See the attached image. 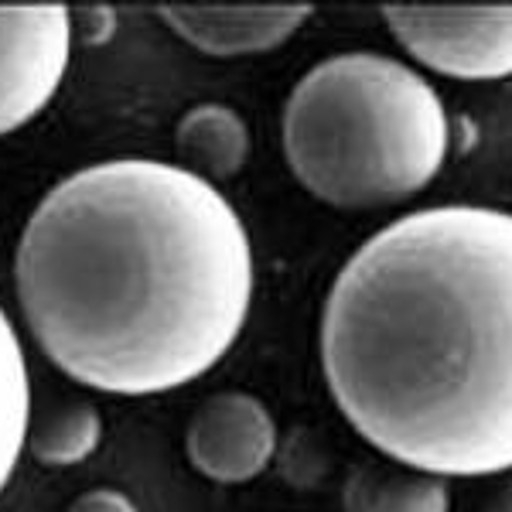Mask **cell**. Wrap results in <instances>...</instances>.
<instances>
[{
    "instance_id": "1",
    "label": "cell",
    "mask_w": 512,
    "mask_h": 512,
    "mask_svg": "<svg viewBox=\"0 0 512 512\" xmlns=\"http://www.w3.org/2000/svg\"><path fill=\"white\" fill-rule=\"evenodd\" d=\"M14 280L31 335L65 376L99 393L154 396L233 349L253 301V250L212 181L123 158L41 198Z\"/></svg>"
},
{
    "instance_id": "2",
    "label": "cell",
    "mask_w": 512,
    "mask_h": 512,
    "mask_svg": "<svg viewBox=\"0 0 512 512\" xmlns=\"http://www.w3.org/2000/svg\"><path fill=\"white\" fill-rule=\"evenodd\" d=\"M335 407L396 465L437 478L512 468V216L434 205L338 270L321 315Z\"/></svg>"
},
{
    "instance_id": "3",
    "label": "cell",
    "mask_w": 512,
    "mask_h": 512,
    "mask_svg": "<svg viewBox=\"0 0 512 512\" xmlns=\"http://www.w3.org/2000/svg\"><path fill=\"white\" fill-rule=\"evenodd\" d=\"M284 161L332 209L400 205L437 178L451 127L437 89L376 52L318 62L284 103Z\"/></svg>"
},
{
    "instance_id": "4",
    "label": "cell",
    "mask_w": 512,
    "mask_h": 512,
    "mask_svg": "<svg viewBox=\"0 0 512 512\" xmlns=\"http://www.w3.org/2000/svg\"><path fill=\"white\" fill-rule=\"evenodd\" d=\"M386 28L410 55L451 79L512 76V7L386 4Z\"/></svg>"
},
{
    "instance_id": "5",
    "label": "cell",
    "mask_w": 512,
    "mask_h": 512,
    "mask_svg": "<svg viewBox=\"0 0 512 512\" xmlns=\"http://www.w3.org/2000/svg\"><path fill=\"white\" fill-rule=\"evenodd\" d=\"M72 52L65 4L0 7V137L48 106Z\"/></svg>"
},
{
    "instance_id": "6",
    "label": "cell",
    "mask_w": 512,
    "mask_h": 512,
    "mask_svg": "<svg viewBox=\"0 0 512 512\" xmlns=\"http://www.w3.org/2000/svg\"><path fill=\"white\" fill-rule=\"evenodd\" d=\"M195 472L212 482L243 485L270 465L277 451V424L253 393H219L195 410L185 434Z\"/></svg>"
},
{
    "instance_id": "7",
    "label": "cell",
    "mask_w": 512,
    "mask_h": 512,
    "mask_svg": "<svg viewBox=\"0 0 512 512\" xmlns=\"http://www.w3.org/2000/svg\"><path fill=\"white\" fill-rule=\"evenodd\" d=\"M161 18L192 48L216 59L280 48L311 18L308 4L226 7V4H161Z\"/></svg>"
},
{
    "instance_id": "8",
    "label": "cell",
    "mask_w": 512,
    "mask_h": 512,
    "mask_svg": "<svg viewBox=\"0 0 512 512\" xmlns=\"http://www.w3.org/2000/svg\"><path fill=\"white\" fill-rule=\"evenodd\" d=\"M178 154L185 171L205 181H226L243 171L250 158V130L233 106L198 103L178 120L175 130Z\"/></svg>"
},
{
    "instance_id": "9",
    "label": "cell",
    "mask_w": 512,
    "mask_h": 512,
    "mask_svg": "<svg viewBox=\"0 0 512 512\" xmlns=\"http://www.w3.org/2000/svg\"><path fill=\"white\" fill-rule=\"evenodd\" d=\"M451 492L437 475L407 465H362L345 482V512H448Z\"/></svg>"
},
{
    "instance_id": "10",
    "label": "cell",
    "mask_w": 512,
    "mask_h": 512,
    "mask_svg": "<svg viewBox=\"0 0 512 512\" xmlns=\"http://www.w3.org/2000/svg\"><path fill=\"white\" fill-rule=\"evenodd\" d=\"M31 383L24 366L21 338L11 318L0 308V492L18 465L21 451L28 448L31 431Z\"/></svg>"
},
{
    "instance_id": "11",
    "label": "cell",
    "mask_w": 512,
    "mask_h": 512,
    "mask_svg": "<svg viewBox=\"0 0 512 512\" xmlns=\"http://www.w3.org/2000/svg\"><path fill=\"white\" fill-rule=\"evenodd\" d=\"M99 437H103V424L93 403H65L45 417V424L28 431V451L41 465H79L96 451Z\"/></svg>"
},
{
    "instance_id": "12",
    "label": "cell",
    "mask_w": 512,
    "mask_h": 512,
    "mask_svg": "<svg viewBox=\"0 0 512 512\" xmlns=\"http://www.w3.org/2000/svg\"><path fill=\"white\" fill-rule=\"evenodd\" d=\"M69 512H137V506L117 489H93L82 492Z\"/></svg>"
},
{
    "instance_id": "13",
    "label": "cell",
    "mask_w": 512,
    "mask_h": 512,
    "mask_svg": "<svg viewBox=\"0 0 512 512\" xmlns=\"http://www.w3.org/2000/svg\"><path fill=\"white\" fill-rule=\"evenodd\" d=\"M485 512H512V482L502 485V489L492 495L489 506H485Z\"/></svg>"
}]
</instances>
